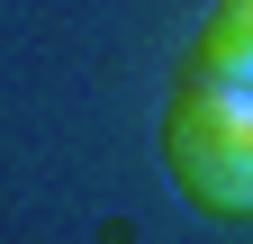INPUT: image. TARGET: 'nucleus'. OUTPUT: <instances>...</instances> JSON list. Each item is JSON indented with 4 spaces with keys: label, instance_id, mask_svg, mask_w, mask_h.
<instances>
[{
    "label": "nucleus",
    "instance_id": "f257e3e1",
    "mask_svg": "<svg viewBox=\"0 0 253 244\" xmlns=\"http://www.w3.org/2000/svg\"><path fill=\"white\" fill-rule=\"evenodd\" d=\"M163 172L208 217H253V81L190 73L163 109Z\"/></svg>",
    "mask_w": 253,
    "mask_h": 244
},
{
    "label": "nucleus",
    "instance_id": "f03ea898",
    "mask_svg": "<svg viewBox=\"0 0 253 244\" xmlns=\"http://www.w3.org/2000/svg\"><path fill=\"white\" fill-rule=\"evenodd\" d=\"M190 73H226V81H253V0H217L208 27H199V64Z\"/></svg>",
    "mask_w": 253,
    "mask_h": 244
}]
</instances>
